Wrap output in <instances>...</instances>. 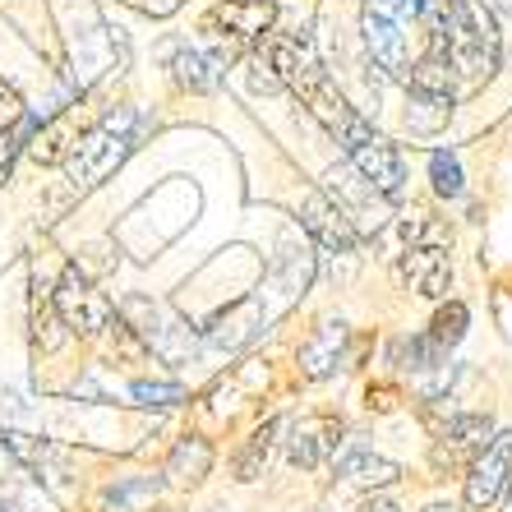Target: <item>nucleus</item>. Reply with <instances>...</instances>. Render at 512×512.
<instances>
[{
  "instance_id": "obj_1",
  "label": "nucleus",
  "mask_w": 512,
  "mask_h": 512,
  "mask_svg": "<svg viewBox=\"0 0 512 512\" xmlns=\"http://www.w3.org/2000/svg\"><path fill=\"white\" fill-rule=\"evenodd\" d=\"M429 51L453 65L457 84L476 88L499 70V28L480 0H434L429 5Z\"/></svg>"
},
{
  "instance_id": "obj_2",
  "label": "nucleus",
  "mask_w": 512,
  "mask_h": 512,
  "mask_svg": "<svg viewBox=\"0 0 512 512\" xmlns=\"http://www.w3.org/2000/svg\"><path fill=\"white\" fill-rule=\"evenodd\" d=\"M139 130H143V116L134 107H120L111 111L102 125H93L88 134H79L65 157V171H70V185L74 190H97L111 171L134 153L139 143Z\"/></svg>"
},
{
  "instance_id": "obj_3",
  "label": "nucleus",
  "mask_w": 512,
  "mask_h": 512,
  "mask_svg": "<svg viewBox=\"0 0 512 512\" xmlns=\"http://www.w3.org/2000/svg\"><path fill=\"white\" fill-rule=\"evenodd\" d=\"M120 319L139 333V342L148 346V356L185 360V356H194V346H199L194 333H190V323L176 319L167 305H157V300H148V296L125 300V305H120Z\"/></svg>"
},
{
  "instance_id": "obj_4",
  "label": "nucleus",
  "mask_w": 512,
  "mask_h": 512,
  "mask_svg": "<svg viewBox=\"0 0 512 512\" xmlns=\"http://www.w3.org/2000/svg\"><path fill=\"white\" fill-rule=\"evenodd\" d=\"M51 305H56L60 323H65V328H70L74 337H97V333H107L111 319H116L111 300L102 296V291H97L93 277H88L84 268H79V263H70V268L60 273Z\"/></svg>"
},
{
  "instance_id": "obj_5",
  "label": "nucleus",
  "mask_w": 512,
  "mask_h": 512,
  "mask_svg": "<svg viewBox=\"0 0 512 512\" xmlns=\"http://www.w3.org/2000/svg\"><path fill=\"white\" fill-rule=\"evenodd\" d=\"M268 70H273V79L282 88H291V93L305 102V97L314 93V88L328 84V70H323L319 51H314V42L305 33H277L268 37V60H263Z\"/></svg>"
},
{
  "instance_id": "obj_6",
  "label": "nucleus",
  "mask_w": 512,
  "mask_h": 512,
  "mask_svg": "<svg viewBox=\"0 0 512 512\" xmlns=\"http://www.w3.org/2000/svg\"><path fill=\"white\" fill-rule=\"evenodd\" d=\"M512 476V429H494V439L476 453V462L466 466L462 503L471 512H489L503 499V485Z\"/></svg>"
},
{
  "instance_id": "obj_7",
  "label": "nucleus",
  "mask_w": 512,
  "mask_h": 512,
  "mask_svg": "<svg viewBox=\"0 0 512 512\" xmlns=\"http://www.w3.org/2000/svg\"><path fill=\"white\" fill-rule=\"evenodd\" d=\"M346 157H351L356 176L365 180L379 199H402V190H406V162H402V153H397L393 143L383 139V134H365L360 143H351V148H346Z\"/></svg>"
},
{
  "instance_id": "obj_8",
  "label": "nucleus",
  "mask_w": 512,
  "mask_h": 512,
  "mask_svg": "<svg viewBox=\"0 0 512 512\" xmlns=\"http://www.w3.org/2000/svg\"><path fill=\"white\" fill-rule=\"evenodd\" d=\"M393 277L402 291H416L425 300H443L453 286V259L439 245H406L393 263Z\"/></svg>"
},
{
  "instance_id": "obj_9",
  "label": "nucleus",
  "mask_w": 512,
  "mask_h": 512,
  "mask_svg": "<svg viewBox=\"0 0 512 512\" xmlns=\"http://www.w3.org/2000/svg\"><path fill=\"white\" fill-rule=\"evenodd\" d=\"M489 439H494V420H489L485 411H462V416H453L439 429L434 466H471Z\"/></svg>"
},
{
  "instance_id": "obj_10",
  "label": "nucleus",
  "mask_w": 512,
  "mask_h": 512,
  "mask_svg": "<svg viewBox=\"0 0 512 512\" xmlns=\"http://www.w3.org/2000/svg\"><path fill=\"white\" fill-rule=\"evenodd\" d=\"M337 448H342V420L305 416L291 425V448H286V457H291V466H300V471H319L323 462L337 457Z\"/></svg>"
},
{
  "instance_id": "obj_11",
  "label": "nucleus",
  "mask_w": 512,
  "mask_h": 512,
  "mask_svg": "<svg viewBox=\"0 0 512 512\" xmlns=\"http://www.w3.org/2000/svg\"><path fill=\"white\" fill-rule=\"evenodd\" d=\"M305 231L333 254H351L360 245V227L346 217V208L333 194H310L305 199Z\"/></svg>"
},
{
  "instance_id": "obj_12",
  "label": "nucleus",
  "mask_w": 512,
  "mask_h": 512,
  "mask_svg": "<svg viewBox=\"0 0 512 512\" xmlns=\"http://www.w3.org/2000/svg\"><path fill=\"white\" fill-rule=\"evenodd\" d=\"M346 356V323L342 319H323L319 328L310 333V342L300 346V374L305 379H328V374L342 370Z\"/></svg>"
},
{
  "instance_id": "obj_13",
  "label": "nucleus",
  "mask_w": 512,
  "mask_h": 512,
  "mask_svg": "<svg viewBox=\"0 0 512 512\" xmlns=\"http://www.w3.org/2000/svg\"><path fill=\"white\" fill-rule=\"evenodd\" d=\"M273 19H277L273 0H227V5H217V10H213V19H208V24L227 28L236 42H259V37L273 28Z\"/></svg>"
},
{
  "instance_id": "obj_14",
  "label": "nucleus",
  "mask_w": 512,
  "mask_h": 512,
  "mask_svg": "<svg viewBox=\"0 0 512 512\" xmlns=\"http://www.w3.org/2000/svg\"><path fill=\"white\" fill-rule=\"evenodd\" d=\"M365 47H370V60L388 74H406V33L393 19H379V14H365Z\"/></svg>"
},
{
  "instance_id": "obj_15",
  "label": "nucleus",
  "mask_w": 512,
  "mask_h": 512,
  "mask_svg": "<svg viewBox=\"0 0 512 512\" xmlns=\"http://www.w3.org/2000/svg\"><path fill=\"white\" fill-rule=\"evenodd\" d=\"M277 434H282V420H263L250 439L240 443L236 462H231V476H236L240 485H250V480H259L263 471H268V462H273V448H277Z\"/></svg>"
},
{
  "instance_id": "obj_16",
  "label": "nucleus",
  "mask_w": 512,
  "mask_h": 512,
  "mask_svg": "<svg viewBox=\"0 0 512 512\" xmlns=\"http://www.w3.org/2000/svg\"><path fill=\"white\" fill-rule=\"evenodd\" d=\"M402 476V466L388 462V457H374V453H342L337 457V480L342 485H356V489H383L393 485V480Z\"/></svg>"
},
{
  "instance_id": "obj_17",
  "label": "nucleus",
  "mask_w": 512,
  "mask_h": 512,
  "mask_svg": "<svg viewBox=\"0 0 512 512\" xmlns=\"http://www.w3.org/2000/svg\"><path fill=\"white\" fill-rule=\"evenodd\" d=\"M208 471H213V443L199 434H185L167 457V480L171 485H199Z\"/></svg>"
},
{
  "instance_id": "obj_18",
  "label": "nucleus",
  "mask_w": 512,
  "mask_h": 512,
  "mask_svg": "<svg viewBox=\"0 0 512 512\" xmlns=\"http://www.w3.org/2000/svg\"><path fill=\"white\" fill-rule=\"evenodd\" d=\"M406 93H425V97H453L457 93V74L453 65L439 56V51H425V56L406 70Z\"/></svg>"
},
{
  "instance_id": "obj_19",
  "label": "nucleus",
  "mask_w": 512,
  "mask_h": 512,
  "mask_svg": "<svg viewBox=\"0 0 512 512\" xmlns=\"http://www.w3.org/2000/svg\"><path fill=\"white\" fill-rule=\"evenodd\" d=\"M453 120V97H425L406 93V130L411 134H439Z\"/></svg>"
},
{
  "instance_id": "obj_20",
  "label": "nucleus",
  "mask_w": 512,
  "mask_h": 512,
  "mask_svg": "<svg viewBox=\"0 0 512 512\" xmlns=\"http://www.w3.org/2000/svg\"><path fill=\"white\" fill-rule=\"evenodd\" d=\"M171 70H176V79L185 88H194V93H208V88H217V65L203 51L194 47H180L176 60H171Z\"/></svg>"
},
{
  "instance_id": "obj_21",
  "label": "nucleus",
  "mask_w": 512,
  "mask_h": 512,
  "mask_svg": "<svg viewBox=\"0 0 512 512\" xmlns=\"http://www.w3.org/2000/svg\"><path fill=\"white\" fill-rule=\"evenodd\" d=\"M466 323H471V314H466L462 300H448L439 314H434V323H429V342L439 346V351H448V346H457L466 337Z\"/></svg>"
},
{
  "instance_id": "obj_22",
  "label": "nucleus",
  "mask_w": 512,
  "mask_h": 512,
  "mask_svg": "<svg viewBox=\"0 0 512 512\" xmlns=\"http://www.w3.org/2000/svg\"><path fill=\"white\" fill-rule=\"evenodd\" d=\"M429 185L439 199H457L462 194V162L453 153H434L429 157Z\"/></svg>"
},
{
  "instance_id": "obj_23",
  "label": "nucleus",
  "mask_w": 512,
  "mask_h": 512,
  "mask_svg": "<svg viewBox=\"0 0 512 512\" xmlns=\"http://www.w3.org/2000/svg\"><path fill=\"white\" fill-rule=\"evenodd\" d=\"M402 240L406 245H439V250H448V227L434 222L429 213H411L402 222Z\"/></svg>"
},
{
  "instance_id": "obj_24",
  "label": "nucleus",
  "mask_w": 512,
  "mask_h": 512,
  "mask_svg": "<svg viewBox=\"0 0 512 512\" xmlns=\"http://www.w3.org/2000/svg\"><path fill=\"white\" fill-rule=\"evenodd\" d=\"M130 397H134V406H176V402H185V388H180V383H148V379H139L130 388Z\"/></svg>"
},
{
  "instance_id": "obj_25",
  "label": "nucleus",
  "mask_w": 512,
  "mask_h": 512,
  "mask_svg": "<svg viewBox=\"0 0 512 512\" xmlns=\"http://www.w3.org/2000/svg\"><path fill=\"white\" fill-rule=\"evenodd\" d=\"M434 0H365V14H379V19H393V24H406V19H416L425 14Z\"/></svg>"
},
{
  "instance_id": "obj_26",
  "label": "nucleus",
  "mask_w": 512,
  "mask_h": 512,
  "mask_svg": "<svg viewBox=\"0 0 512 512\" xmlns=\"http://www.w3.org/2000/svg\"><path fill=\"white\" fill-rule=\"evenodd\" d=\"M24 120V102L14 88H0V125H19Z\"/></svg>"
},
{
  "instance_id": "obj_27",
  "label": "nucleus",
  "mask_w": 512,
  "mask_h": 512,
  "mask_svg": "<svg viewBox=\"0 0 512 512\" xmlns=\"http://www.w3.org/2000/svg\"><path fill=\"white\" fill-rule=\"evenodd\" d=\"M139 5H143V14H153V19H171L185 0H139Z\"/></svg>"
},
{
  "instance_id": "obj_28",
  "label": "nucleus",
  "mask_w": 512,
  "mask_h": 512,
  "mask_svg": "<svg viewBox=\"0 0 512 512\" xmlns=\"http://www.w3.org/2000/svg\"><path fill=\"white\" fill-rule=\"evenodd\" d=\"M360 512H402V508H397L393 499H370V503H365V508H360Z\"/></svg>"
},
{
  "instance_id": "obj_29",
  "label": "nucleus",
  "mask_w": 512,
  "mask_h": 512,
  "mask_svg": "<svg viewBox=\"0 0 512 512\" xmlns=\"http://www.w3.org/2000/svg\"><path fill=\"white\" fill-rule=\"evenodd\" d=\"M499 503H503V512H512V476H508V485H503V499Z\"/></svg>"
},
{
  "instance_id": "obj_30",
  "label": "nucleus",
  "mask_w": 512,
  "mask_h": 512,
  "mask_svg": "<svg viewBox=\"0 0 512 512\" xmlns=\"http://www.w3.org/2000/svg\"><path fill=\"white\" fill-rule=\"evenodd\" d=\"M425 512H457L453 503H434V508H425Z\"/></svg>"
},
{
  "instance_id": "obj_31",
  "label": "nucleus",
  "mask_w": 512,
  "mask_h": 512,
  "mask_svg": "<svg viewBox=\"0 0 512 512\" xmlns=\"http://www.w3.org/2000/svg\"><path fill=\"white\" fill-rule=\"evenodd\" d=\"M157 512H167V508H157Z\"/></svg>"
}]
</instances>
